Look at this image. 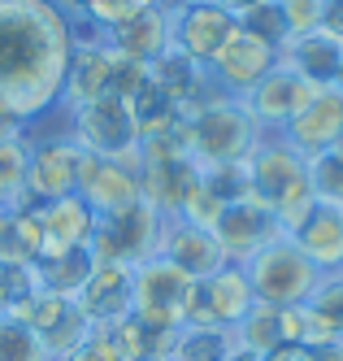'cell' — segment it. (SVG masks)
Instances as JSON below:
<instances>
[{"instance_id":"29","label":"cell","mask_w":343,"mask_h":361,"mask_svg":"<svg viewBox=\"0 0 343 361\" xmlns=\"http://www.w3.org/2000/svg\"><path fill=\"white\" fill-rule=\"evenodd\" d=\"M322 5L326 0H278V9L287 18V27H292V35H308L322 27Z\"/></svg>"},{"instance_id":"22","label":"cell","mask_w":343,"mask_h":361,"mask_svg":"<svg viewBox=\"0 0 343 361\" xmlns=\"http://www.w3.org/2000/svg\"><path fill=\"white\" fill-rule=\"evenodd\" d=\"M35 270V288L39 292H52V296H66L74 300L83 292V283L92 279L96 270V252L92 248H66V252H44L31 262Z\"/></svg>"},{"instance_id":"25","label":"cell","mask_w":343,"mask_h":361,"mask_svg":"<svg viewBox=\"0 0 343 361\" xmlns=\"http://www.w3.org/2000/svg\"><path fill=\"white\" fill-rule=\"evenodd\" d=\"M308 161V192L318 204L343 214V148H326L318 157H304Z\"/></svg>"},{"instance_id":"23","label":"cell","mask_w":343,"mask_h":361,"mask_svg":"<svg viewBox=\"0 0 343 361\" xmlns=\"http://www.w3.org/2000/svg\"><path fill=\"white\" fill-rule=\"evenodd\" d=\"M235 331L230 326H208V322H187L174 331V357L170 361H226L235 353Z\"/></svg>"},{"instance_id":"12","label":"cell","mask_w":343,"mask_h":361,"mask_svg":"<svg viewBox=\"0 0 343 361\" xmlns=\"http://www.w3.org/2000/svg\"><path fill=\"white\" fill-rule=\"evenodd\" d=\"M274 66H278V53H274L270 44H261V39H252V35H244V31H235V35L226 39L222 53L208 61V79H213V87H218L222 96L244 100Z\"/></svg>"},{"instance_id":"36","label":"cell","mask_w":343,"mask_h":361,"mask_svg":"<svg viewBox=\"0 0 343 361\" xmlns=\"http://www.w3.org/2000/svg\"><path fill=\"white\" fill-rule=\"evenodd\" d=\"M226 361H261V353H252V348H239V344H235V353H230Z\"/></svg>"},{"instance_id":"5","label":"cell","mask_w":343,"mask_h":361,"mask_svg":"<svg viewBox=\"0 0 343 361\" xmlns=\"http://www.w3.org/2000/svg\"><path fill=\"white\" fill-rule=\"evenodd\" d=\"M244 274L252 283L256 305H270V309H296L318 292V283H322V270L296 248L292 235H278L261 252H252L244 262Z\"/></svg>"},{"instance_id":"28","label":"cell","mask_w":343,"mask_h":361,"mask_svg":"<svg viewBox=\"0 0 343 361\" xmlns=\"http://www.w3.org/2000/svg\"><path fill=\"white\" fill-rule=\"evenodd\" d=\"M304 309H308V314L318 318L330 335H339V340H343V274H322L318 292L304 300Z\"/></svg>"},{"instance_id":"14","label":"cell","mask_w":343,"mask_h":361,"mask_svg":"<svg viewBox=\"0 0 343 361\" xmlns=\"http://www.w3.org/2000/svg\"><path fill=\"white\" fill-rule=\"evenodd\" d=\"M256 309V296H252V283L244 274V266L226 262L218 274L200 279V292H196V314L192 322H208V326H239L248 314Z\"/></svg>"},{"instance_id":"19","label":"cell","mask_w":343,"mask_h":361,"mask_svg":"<svg viewBox=\"0 0 343 361\" xmlns=\"http://www.w3.org/2000/svg\"><path fill=\"white\" fill-rule=\"evenodd\" d=\"M278 66L300 74L308 87H330V83H339V70H343V44H335L322 31L292 35L278 48Z\"/></svg>"},{"instance_id":"35","label":"cell","mask_w":343,"mask_h":361,"mask_svg":"<svg viewBox=\"0 0 343 361\" xmlns=\"http://www.w3.org/2000/svg\"><path fill=\"white\" fill-rule=\"evenodd\" d=\"M218 5H222V9H230L235 18H239L244 9H252V5H261V0H218Z\"/></svg>"},{"instance_id":"18","label":"cell","mask_w":343,"mask_h":361,"mask_svg":"<svg viewBox=\"0 0 343 361\" xmlns=\"http://www.w3.org/2000/svg\"><path fill=\"white\" fill-rule=\"evenodd\" d=\"M161 257H170L174 266H182L192 279H208L226 266V252L218 244V235L208 226H196V222H182V218H166L161 226Z\"/></svg>"},{"instance_id":"24","label":"cell","mask_w":343,"mask_h":361,"mask_svg":"<svg viewBox=\"0 0 343 361\" xmlns=\"http://www.w3.org/2000/svg\"><path fill=\"white\" fill-rule=\"evenodd\" d=\"M26 196V140L22 131L0 135V209H22Z\"/></svg>"},{"instance_id":"10","label":"cell","mask_w":343,"mask_h":361,"mask_svg":"<svg viewBox=\"0 0 343 361\" xmlns=\"http://www.w3.org/2000/svg\"><path fill=\"white\" fill-rule=\"evenodd\" d=\"M74 196L83 200L96 218L126 214L130 204L144 200L139 157H96V152H87L83 170H78V192Z\"/></svg>"},{"instance_id":"21","label":"cell","mask_w":343,"mask_h":361,"mask_svg":"<svg viewBox=\"0 0 343 361\" xmlns=\"http://www.w3.org/2000/svg\"><path fill=\"white\" fill-rule=\"evenodd\" d=\"M292 240L322 274H343V214L339 209L313 204V214L292 231Z\"/></svg>"},{"instance_id":"34","label":"cell","mask_w":343,"mask_h":361,"mask_svg":"<svg viewBox=\"0 0 343 361\" xmlns=\"http://www.w3.org/2000/svg\"><path fill=\"white\" fill-rule=\"evenodd\" d=\"M318 361H343V340H335V344L318 348Z\"/></svg>"},{"instance_id":"20","label":"cell","mask_w":343,"mask_h":361,"mask_svg":"<svg viewBox=\"0 0 343 361\" xmlns=\"http://www.w3.org/2000/svg\"><path fill=\"white\" fill-rule=\"evenodd\" d=\"M35 214H39V231H44L39 257L44 252H66V248H92L96 214L78 196H61V200L35 204Z\"/></svg>"},{"instance_id":"38","label":"cell","mask_w":343,"mask_h":361,"mask_svg":"<svg viewBox=\"0 0 343 361\" xmlns=\"http://www.w3.org/2000/svg\"><path fill=\"white\" fill-rule=\"evenodd\" d=\"M156 5H170V0H156Z\"/></svg>"},{"instance_id":"7","label":"cell","mask_w":343,"mask_h":361,"mask_svg":"<svg viewBox=\"0 0 343 361\" xmlns=\"http://www.w3.org/2000/svg\"><path fill=\"white\" fill-rule=\"evenodd\" d=\"M161 226H166V214H156L148 200H139V204H130L126 214L96 218L92 252L100 257V262L139 266V262H148V257H156V248H161Z\"/></svg>"},{"instance_id":"6","label":"cell","mask_w":343,"mask_h":361,"mask_svg":"<svg viewBox=\"0 0 343 361\" xmlns=\"http://www.w3.org/2000/svg\"><path fill=\"white\" fill-rule=\"evenodd\" d=\"M70 126H74V140L83 144V152H96V157H139V140H144L139 118L130 109V100L118 92L70 109Z\"/></svg>"},{"instance_id":"30","label":"cell","mask_w":343,"mask_h":361,"mask_svg":"<svg viewBox=\"0 0 343 361\" xmlns=\"http://www.w3.org/2000/svg\"><path fill=\"white\" fill-rule=\"evenodd\" d=\"M61 361H122V353H118V344L109 340V331H104V326H92L87 340L78 344L70 357H61Z\"/></svg>"},{"instance_id":"15","label":"cell","mask_w":343,"mask_h":361,"mask_svg":"<svg viewBox=\"0 0 343 361\" xmlns=\"http://www.w3.org/2000/svg\"><path fill=\"white\" fill-rule=\"evenodd\" d=\"M308 92H313V87L300 79V74H292L287 66H274L266 79H261V83L244 96V109H248V118H252L266 135H278L282 126L300 114V105L308 100Z\"/></svg>"},{"instance_id":"39","label":"cell","mask_w":343,"mask_h":361,"mask_svg":"<svg viewBox=\"0 0 343 361\" xmlns=\"http://www.w3.org/2000/svg\"><path fill=\"white\" fill-rule=\"evenodd\" d=\"M339 148H343V140H339Z\"/></svg>"},{"instance_id":"27","label":"cell","mask_w":343,"mask_h":361,"mask_svg":"<svg viewBox=\"0 0 343 361\" xmlns=\"http://www.w3.org/2000/svg\"><path fill=\"white\" fill-rule=\"evenodd\" d=\"M0 361H52L44 340L18 318H0Z\"/></svg>"},{"instance_id":"32","label":"cell","mask_w":343,"mask_h":361,"mask_svg":"<svg viewBox=\"0 0 343 361\" xmlns=\"http://www.w3.org/2000/svg\"><path fill=\"white\" fill-rule=\"evenodd\" d=\"M261 361H318V348H308V344H282V348L266 353Z\"/></svg>"},{"instance_id":"1","label":"cell","mask_w":343,"mask_h":361,"mask_svg":"<svg viewBox=\"0 0 343 361\" xmlns=\"http://www.w3.org/2000/svg\"><path fill=\"white\" fill-rule=\"evenodd\" d=\"M74 22L52 0H0V135L61 100Z\"/></svg>"},{"instance_id":"2","label":"cell","mask_w":343,"mask_h":361,"mask_svg":"<svg viewBox=\"0 0 343 361\" xmlns=\"http://www.w3.org/2000/svg\"><path fill=\"white\" fill-rule=\"evenodd\" d=\"M244 174H248V196L261 200L278 218L282 235H292V231L313 214V204H318L313 192H308V161L282 135L261 140L252 148V157L244 161Z\"/></svg>"},{"instance_id":"9","label":"cell","mask_w":343,"mask_h":361,"mask_svg":"<svg viewBox=\"0 0 343 361\" xmlns=\"http://www.w3.org/2000/svg\"><path fill=\"white\" fill-rule=\"evenodd\" d=\"M239 31V22H235L230 9H222L218 0H178V5H170V35H174V48L187 61L204 66L213 61L226 39Z\"/></svg>"},{"instance_id":"8","label":"cell","mask_w":343,"mask_h":361,"mask_svg":"<svg viewBox=\"0 0 343 361\" xmlns=\"http://www.w3.org/2000/svg\"><path fill=\"white\" fill-rule=\"evenodd\" d=\"M83 144L74 135H44L26 140V196L31 204H48L78 192V170H83Z\"/></svg>"},{"instance_id":"3","label":"cell","mask_w":343,"mask_h":361,"mask_svg":"<svg viewBox=\"0 0 343 361\" xmlns=\"http://www.w3.org/2000/svg\"><path fill=\"white\" fill-rule=\"evenodd\" d=\"M178 140H182V152L200 170H222V166H244L252 157V148L266 140V131L248 118L244 100L218 96L196 118L178 122Z\"/></svg>"},{"instance_id":"4","label":"cell","mask_w":343,"mask_h":361,"mask_svg":"<svg viewBox=\"0 0 343 361\" xmlns=\"http://www.w3.org/2000/svg\"><path fill=\"white\" fill-rule=\"evenodd\" d=\"M200 279H192L170 257H148L135 266V288H130V318H139L152 331H182L196 314Z\"/></svg>"},{"instance_id":"33","label":"cell","mask_w":343,"mask_h":361,"mask_svg":"<svg viewBox=\"0 0 343 361\" xmlns=\"http://www.w3.org/2000/svg\"><path fill=\"white\" fill-rule=\"evenodd\" d=\"M52 5H57L70 22H83V18H87V9L96 5V0H52Z\"/></svg>"},{"instance_id":"11","label":"cell","mask_w":343,"mask_h":361,"mask_svg":"<svg viewBox=\"0 0 343 361\" xmlns=\"http://www.w3.org/2000/svg\"><path fill=\"white\" fill-rule=\"evenodd\" d=\"M287 144H292L300 157H318L326 148H339L343 140V87H313L308 100L300 105V114L278 131Z\"/></svg>"},{"instance_id":"37","label":"cell","mask_w":343,"mask_h":361,"mask_svg":"<svg viewBox=\"0 0 343 361\" xmlns=\"http://www.w3.org/2000/svg\"><path fill=\"white\" fill-rule=\"evenodd\" d=\"M339 87H343V70H339Z\"/></svg>"},{"instance_id":"13","label":"cell","mask_w":343,"mask_h":361,"mask_svg":"<svg viewBox=\"0 0 343 361\" xmlns=\"http://www.w3.org/2000/svg\"><path fill=\"white\" fill-rule=\"evenodd\" d=\"M213 235H218V244H222V252H226V262L244 266L252 252H261L270 240L282 235V226H278V218H274L261 200L239 196V200H230V204H226V214L218 218Z\"/></svg>"},{"instance_id":"16","label":"cell","mask_w":343,"mask_h":361,"mask_svg":"<svg viewBox=\"0 0 343 361\" xmlns=\"http://www.w3.org/2000/svg\"><path fill=\"white\" fill-rule=\"evenodd\" d=\"M130 288H135V266H126V262H100V257H96V270L83 283V292L74 296V305L83 309V318L92 326L118 322V318L130 314Z\"/></svg>"},{"instance_id":"26","label":"cell","mask_w":343,"mask_h":361,"mask_svg":"<svg viewBox=\"0 0 343 361\" xmlns=\"http://www.w3.org/2000/svg\"><path fill=\"white\" fill-rule=\"evenodd\" d=\"M239 31L244 35H252V39H261V44H270L274 53L292 39V27H287V18H282V9H278V0H261V5H252V9H244L239 18Z\"/></svg>"},{"instance_id":"17","label":"cell","mask_w":343,"mask_h":361,"mask_svg":"<svg viewBox=\"0 0 343 361\" xmlns=\"http://www.w3.org/2000/svg\"><path fill=\"white\" fill-rule=\"evenodd\" d=\"M113 53H122L126 61H139V66H152L156 57H166L174 48V35H170V5H148L139 13H130L122 27L104 31Z\"/></svg>"},{"instance_id":"31","label":"cell","mask_w":343,"mask_h":361,"mask_svg":"<svg viewBox=\"0 0 343 361\" xmlns=\"http://www.w3.org/2000/svg\"><path fill=\"white\" fill-rule=\"evenodd\" d=\"M322 35H330L335 44H343V0H326L322 5Z\"/></svg>"}]
</instances>
